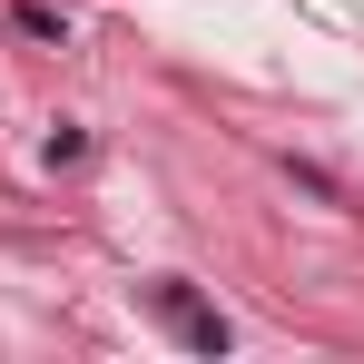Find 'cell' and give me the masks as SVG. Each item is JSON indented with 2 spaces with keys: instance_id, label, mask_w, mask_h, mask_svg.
<instances>
[{
  "instance_id": "6da1fadb",
  "label": "cell",
  "mask_w": 364,
  "mask_h": 364,
  "mask_svg": "<svg viewBox=\"0 0 364 364\" xmlns=\"http://www.w3.org/2000/svg\"><path fill=\"white\" fill-rule=\"evenodd\" d=\"M158 315L178 325V345H187V355H227V345H237V335H227V315H207L187 286H158Z\"/></svg>"
}]
</instances>
